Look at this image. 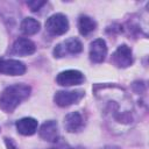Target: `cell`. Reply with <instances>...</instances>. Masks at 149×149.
I'll list each match as a JSON object with an SVG mask.
<instances>
[{"label":"cell","instance_id":"ac0fdd59","mask_svg":"<svg viewBox=\"0 0 149 149\" xmlns=\"http://www.w3.org/2000/svg\"><path fill=\"white\" fill-rule=\"evenodd\" d=\"M55 149H72V148H71L69 144H66V143L64 144V143H63V144H61L58 148H55Z\"/></svg>","mask_w":149,"mask_h":149},{"label":"cell","instance_id":"30bf717a","mask_svg":"<svg viewBox=\"0 0 149 149\" xmlns=\"http://www.w3.org/2000/svg\"><path fill=\"white\" fill-rule=\"evenodd\" d=\"M40 136L48 142H56L59 136L57 122L54 120L45 121L40 128Z\"/></svg>","mask_w":149,"mask_h":149},{"label":"cell","instance_id":"ba28073f","mask_svg":"<svg viewBox=\"0 0 149 149\" xmlns=\"http://www.w3.org/2000/svg\"><path fill=\"white\" fill-rule=\"evenodd\" d=\"M0 72L9 76H21L26 72V65L16 59H1Z\"/></svg>","mask_w":149,"mask_h":149},{"label":"cell","instance_id":"8992f818","mask_svg":"<svg viewBox=\"0 0 149 149\" xmlns=\"http://www.w3.org/2000/svg\"><path fill=\"white\" fill-rule=\"evenodd\" d=\"M111 61L118 68H127V66L132 65L133 55H132L130 48L128 45H126V44H122V45L118 47V49L112 55V59Z\"/></svg>","mask_w":149,"mask_h":149},{"label":"cell","instance_id":"4fadbf2b","mask_svg":"<svg viewBox=\"0 0 149 149\" xmlns=\"http://www.w3.org/2000/svg\"><path fill=\"white\" fill-rule=\"evenodd\" d=\"M16 129L22 135H33L37 129V121L33 118H23L16 121Z\"/></svg>","mask_w":149,"mask_h":149},{"label":"cell","instance_id":"2e32d148","mask_svg":"<svg viewBox=\"0 0 149 149\" xmlns=\"http://www.w3.org/2000/svg\"><path fill=\"white\" fill-rule=\"evenodd\" d=\"M45 5V1H36V0H34V1H27V6L30 8V10L31 12H36V10H38L42 6H44Z\"/></svg>","mask_w":149,"mask_h":149},{"label":"cell","instance_id":"3957f363","mask_svg":"<svg viewBox=\"0 0 149 149\" xmlns=\"http://www.w3.org/2000/svg\"><path fill=\"white\" fill-rule=\"evenodd\" d=\"M45 29L52 36L63 35L69 29V21L66 16L61 13L54 14L45 21Z\"/></svg>","mask_w":149,"mask_h":149},{"label":"cell","instance_id":"6da1fadb","mask_svg":"<svg viewBox=\"0 0 149 149\" xmlns=\"http://www.w3.org/2000/svg\"><path fill=\"white\" fill-rule=\"evenodd\" d=\"M101 91L95 90V95L105 104V114L108 121L119 125H129L133 121L130 101L122 88L115 86H99Z\"/></svg>","mask_w":149,"mask_h":149},{"label":"cell","instance_id":"7a4b0ae2","mask_svg":"<svg viewBox=\"0 0 149 149\" xmlns=\"http://www.w3.org/2000/svg\"><path fill=\"white\" fill-rule=\"evenodd\" d=\"M30 94V87L26 84H14L6 87L0 94V108L12 113Z\"/></svg>","mask_w":149,"mask_h":149},{"label":"cell","instance_id":"e0dca14e","mask_svg":"<svg viewBox=\"0 0 149 149\" xmlns=\"http://www.w3.org/2000/svg\"><path fill=\"white\" fill-rule=\"evenodd\" d=\"M5 143H6V147H7V149H17V147L15 146V143L10 140V139H5Z\"/></svg>","mask_w":149,"mask_h":149},{"label":"cell","instance_id":"277c9868","mask_svg":"<svg viewBox=\"0 0 149 149\" xmlns=\"http://www.w3.org/2000/svg\"><path fill=\"white\" fill-rule=\"evenodd\" d=\"M81 50H83L81 42L78 38L71 37V38H68L66 41H64L62 43H58L54 49V55H55V57L61 58V57H64L66 55L79 54Z\"/></svg>","mask_w":149,"mask_h":149},{"label":"cell","instance_id":"9c48e42d","mask_svg":"<svg viewBox=\"0 0 149 149\" xmlns=\"http://www.w3.org/2000/svg\"><path fill=\"white\" fill-rule=\"evenodd\" d=\"M107 55V45L102 38H97L90 44V59L94 63H101Z\"/></svg>","mask_w":149,"mask_h":149},{"label":"cell","instance_id":"9a60e30c","mask_svg":"<svg viewBox=\"0 0 149 149\" xmlns=\"http://www.w3.org/2000/svg\"><path fill=\"white\" fill-rule=\"evenodd\" d=\"M95 27H97V23L93 19H91L90 16H86V15H83L79 17V21H78V29H79V33L84 36H87L88 34H91L92 31L95 30Z\"/></svg>","mask_w":149,"mask_h":149},{"label":"cell","instance_id":"7c38bea8","mask_svg":"<svg viewBox=\"0 0 149 149\" xmlns=\"http://www.w3.org/2000/svg\"><path fill=\"white\" fill-rule=\"evenodd\" d=\"M84 126L83 116L79 112H71L64 118V127L69 133H74L81 129Z\"/></svg>","mask_w":149,"mask_h":149},{"label":"cell","instance_id":"d6986e66","mask_svg":"<svg viewBox=\"0 0 149 149\" xmlns=\"http://www.w3.org/2000/svg\"><path fill=\"white\" fill-rule=\"evenodd\" d=\"M51 149H52V148H51Z\"/></svg>","mask_w":149,"mask_h":149},{"label":"cell","instance_id":"52a82bcc","mask_svg":"<svg viewBox=\"0 0 149 149\" xmlns=\"http://www.w3.org/2000/svg\"><path fill=\"white\" fill-rule=\"evenodd\" d=\"M85 80L84 74L78 70H66L56 77V81L61 86H73L79 85Z\"/></svg>","mask_w":149,"mask_h":149},{"label":"cell","instance_id":"8fae6325","mask_svg":"<svg viewBox=\"0 0 149 149\" xmlns=\"http://www.w3.org/2000/svg\"><path fill=\"white\" fill-rule=\"evenodd\" d=\"M36 50V47L35 44L28 40V38H24V37H20L17 38L13 47H12V52L15 54V55H19V56H27V55H31L34 54Z\"/></svg>","mask_w":149,"mask_h":149},{"label":"cell","instance_id":"5b68a950","mask_svg":"<svg viewBox=\"0 0 149 149\" xmlns=\"http://www.w3.org/2000/svg\"><path fill=\"white\" fill-rule=\"evenodd\" d=\"M84 97V91H58L56 92L54 100L59 107H66L72 104H77Z\"/></svg>","mask_w":149,"mask_h":149},{"label":"cell","instance_id":"5bb4252c","mask_svg":"<svg viewBox=\"0 0 149 149\" xmlns=\"http://www.w3.org/2000/svg\"><path fill=\"white\" fill-rule=\"evenodd\" d=\"M41 24L37 20H35L34 17H26L22 20L21 24H20V30L23 35H34L36 33L40 31Z\"/></svg>","mask_w":149,"mask_h":149}]
</instances>
